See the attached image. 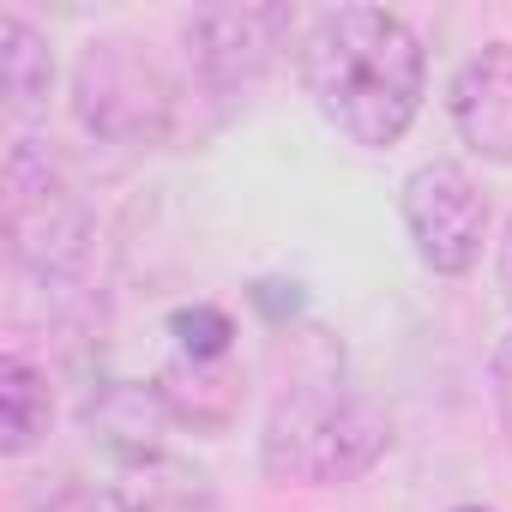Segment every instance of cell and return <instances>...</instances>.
<instances>
[{
  "label": "cell",
  "instance_id": "cell-13",
  "mask_svg": "<svg viewBox=\"0 0 512 512\" xmlns=\"http://www.w3.org/2000/svg\"><path fill=\"white\" fill-rule=\"evenodd\" d=\"M169 338L175 356H235V320L217 302H193L169 314Z\"/></svg>",
  "mask_w": 512,
  "mask_h": 512
},
{
  "label": "cell",
  "instance_id": "cell-2",
  "mask_svg": "<svg viewBox=\"0 0 512 512\" xmlns=\"http://www.w3.org/2000/svg\"><path fill=\"white\" fill-rule=\"evenodd\" d=\"M386 452H392V416L374 398L344 392L332 368L284 386L260 434V470L278 488H344L368 476Z\"/></svg>",
  "mask_w": 512,
  "mask_h": 512
},
{
  "label": "cell",
  "instance_id": "cell-4",
  "mask_svg": "<svg viewBox=\"0 0 512 512\" xmlns=\"http://www.w3.org/2000/svg\"><path fill=\"white\" fill-rule=\"evenodd\" d=\"M187 85L139 43V37H97L73 61V115L91 139L121 151L169 145L181 127Z\"/></svg>",
  "mask_w": 512,
  "mask_h": 512
},
{
  "label": "cell",
  "instance_id": "cell-14",
  "mask_svg": "<svg viewBox=\"0 0 512 512\" xmlns=\"http://www.w3.org/2000/svg\"><path fill=\"white\" fill-rule=\"evenodd\" d=\"M25 512H115V500H109V488H91L61 470V476H37L25 488Z\"/></svg>",
  "mask_w": 512,
  "mask_h": 512
},
{
  "label": "cell",
  "instance_id": "cell-5",
  "mask_svg": "<svg viewBox=\"0 0 512 512\" xmlns=\"http://www.w3.org/2000/svg\"><path fill=\"white\" fill-rule=\"evenodd\" d=\"M296 25L290 7H199L181 19V61H187V97L235 103L266 79L284 31Z\"/></svg>",
  "mask_w": 512,
  "mask_h": 512
},
{
  "label": "cell",
  "instance_id": "cell-1",
  "mask_svg": "<svg viewBox=\"0 0 512 512\" xmlns=\"http://www.w3.org/2000/svg\"><path fill=\"white\" fill-rule=\"evenodd\" d=\"M302 85L332 133L386 151L428 97V49L386 7H332L302 37Z\"/></svg>",
  "mask_w": 512,
  "mask_h": 512
},
{
  "label": "cell",
  "instance_id": "cell-7",
  "mask_svg": "<svg viewBox=\"0 0 512 512\" xmlns=\"http://www.w3.org/2000/svg\"><path fill=\"white\" fill-rule=\"evenodd\" d=\"M446 115L482 163H512V43H482L452 73Z\"/></svg>",
  "mask_w": 512,
  "mask_h": 512
},
{
  "label": "cell",
  "instance_id": "cell-10",
  "mask_svg": "<svg viewBox=\"0 0 512 512\" xmlns=\"http://www.w3.org/2000/svg\"><path fill=\"white\" fill-rule=\"evenodd\" d=\"M109 500H115V512H223L217 482L175 452L121 464L109 482Z\"/></svg>",
  "mask_w": 512,
  "mask_h": 512
},
{
  "label": "cell",
  "instance_id": "cell-3",
  "mask_svg": "<svg viewBox=\"0 0 512 512\" xmlns=\"http://www.w3.org/2000/svg\"><path fill=\"white\" fill-rule=\"evenodd\" d=\"M0 229H7L13 266L43 284H73L91 260V205L67 163L43 139H13L0 163Z\"/></svg>",
  "mask_w": 512,
  "mask_h": 512
},
{
  "label": "cell",
  "instance_id": "cell-11",
  "mask_svg": "<svg viewBox=\"0 0 512 512\" xmlns=\"http://www.w3.org/2000/svg\"><path fill=\"white\" fill-rule=\"evenodd\" d=\"M0 91H7V115L13 121H37L55 97V55L49 37L19 19V13H0Z\"/></svg>",
  "mask_w": 512,
  "mask_h": 512
},
{
  "label": "cell",
  "instance_id": "cell-6",
  "mask_svg": "<svg viewBox=\"0 0 512 512\" xmlns=\"http://www.w3.org/2000/svg\"><path fill=\"white\" fill-rule=\"evenodd\" d=\"M398 217L404 235L416 247V260L434 278H464L482 260V241H488V193L470 181V169L434 157L416 163L398 187Z\"/></svg>",
  "mask_w": 512,
  "mask_h": 512
},
{
  "label": "cell",
  "instance_id": "cell-12",
  "mask_svg": "<svg viewBox=\"0 0 512 512\" xmlns=\"http://www.w3.org/2000/svg\"><path fill=\"white\" fill-rule=\"evenodd\" d=\"M49 422H55L49 374H43L31 356L7 350V356H0V452H7V458H25L31 446H43Z\"/></svg>",
  "mask_w": 512,
  "mask_h": 512
},
{
  "label": "cell",
  "instance_id": "cell-15",
  "mask_svg": "<svg viewBox=\"0 0 512 512\" xmlns=\"http://www.w3.org/2000/svg\"><path fill=\"white\" fill-rule=\"evenodd\" d=\"M494 410H500V434L512 446V332L494 344Z\"/></svg>",
  "mask_w": 512,
  "mask_h": 512
},
{
  "label": "cell",
  "instance_id": "cell-9",
  "mask_svg": "<svg viewBox=\"0 0 512 512\" xmlns=\"http://www.w3.org/2000/svg\"><path fill=\"white\" fill-rule=\"evenodd\" d=\"M157 392L169 404V416L193 434H223L235 428L241 404H247V374L235 356H175L157 368Z\"/></svg>",
  "mask_w": 512,
  "mask_h": 512
},
{
  "label": "cell",
  "instance_id": "cell-8",
  "mask_svg": "<svg viewBox=\"0 0 512 512\" xmlns=\"http://www.w3.org/2000/svg\"><path fill=\"white\" fill-rule=\"evenodd\" d=\"M79 428L121 464H139V458H157L163 452V434L175 428L157 380H97L79 404Z\"/></svg>",
  "mask_w": 512,
  "mask_h": 512
},
{
  "label": "cell",
  "instance_id": "cell-16",
  "mask_svg": "<svg viewBox=\"0 0 512 512\" xmlns=\"http://www.w3.org/2000/svg\"><path fill=\"white\" fill-rule=\"evenodd\" d=\"M500 296L512 308V217H506V235H500Z\"/></svg>",
  "mask_w": 512,
  "mask_h": 512
},
{
  "label": "cell",
  "instance_id": "cell-17",
  "mask_svg": "<svg viewBox=\"0 0 512 512\" xmlns=\"http://www.w3.org/2000/svg\"><path fill=\"white\" fill-rule=\"evenodd\" d=\"M446 512H494V506H482V500H458V506H446Z\"/></svg>",
  "mask_w": 512,
  "mask_h": 512
}]
</instances>
